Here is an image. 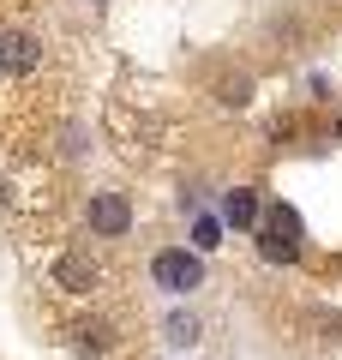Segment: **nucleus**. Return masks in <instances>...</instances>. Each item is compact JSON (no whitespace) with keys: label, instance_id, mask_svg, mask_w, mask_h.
I'll use <instances>...</instances> for the list:
<instances>
[{"label":"nucleus","instance_id":"obj_9","mask_svg":"<svg viewBox=\"0 0 342 360\" xmlns=\"http://www.w3.org/2000/svg\"><path fill=\"white\" fill-rule=\"evenodd\" d=\"M192 246H222V217H198V229H192Z\"/></svg>","mask_w":342,"mask_h":360},{"label":"nucleus","instance_id":"obj_6","mask_svg":"<svg viewBox=\"0 0 342 360\" xmlns=\"http://www.w3.org/2000/svg\"><path fill=\"white\" fill-rule=\"evenodd\" d=\"M258 217H265V210H258L253 186H234V193L222 198V222H228V229H258Z\"/></svg>","mask_w":342,"mask_h":360},{"label":"nucleus","instance_id":"obj_1","mask_svg":"<svg viewBox=\"0 0 342 360\" xmlns=\"http://www.w3.org/2000/svg\"><path fill=\"white\" fill-rule=\"evenodd\" d=\"M253 234H258V258H270V264H294L300 258V240H306L294 205H265V217H258Z\"/></svg>","mask_w":342,"mask_h":360},{"label":"nucleus","instance_id":"obj_10","mask_svg":"<svg viewBox=\"0 0 342 360\" xmlns=\"http://www.w3.org/2000/svg\"><path fill=\"white\" fill-rule=\"evenodd\" d=\"M336 139H342V120H336Z\"/></svg>","mask_w":342,"mask_h":360},{"label":"nucleus","instance_id":"obj_2","mask_svg":"<svg viewBox=\"0 0 342 360\" xmlns=\"http://www.w3.org/2000/svg\"><path fill=\"white\" fill-rule=\"evenodd\" d=\"M151 276L168 295H192V288H204V258L186 252V246H163V252L151 258Z\"/></svg>","mask_w":342,"mask_h":360},{"label":"nucleus","instance_id":"obj_5","mask_svg":"<svg viewBox=\"0 0 342 360\" xmlns=\"http://www.w3.org/2000/svg\"><path fill=\"white\" fill-rule=\"evenodd\" d=\"M54 283H61L66 295H90V288H96V264H90L84 252H66L61 264H54Z\"/></svg>","mask_w":342,"mask_h":360},{"label":"nucleus","instance_id":"obj_3","mask_svg":"<svg viewBox=\"0 0 342 360\" xmlns=\"http://www.w3.org/2000/svg\"><path fill=\"white\" fill-rule=\"evenodd\" d=\"M84 222H90V234H96V240H120V234L132 229V205H127V193H90Z\"/></svg>","mask_w":342,"mask_h":360},{"label":"nucleus","instance_id":"obj_7","mask_svg":"<svg viewBox=\"0 0 342 360\" xmlns=\"http://www.w3.org/2000/svg\"><path fill=\"white\" fill-rule=\"evenodd\" d=\"M198 330H204V324L192 319V312H175V319H163V336H168V342H175V348L198 342Z\"/></svg>","mask_w":342,"mask_h":360},{"label":"nucleus","instance_id":"obj_8","mask_svg":"<svg viewBox=\"0 0 342 360\" xmlns=\"http://www.w3.org/2000/svg\"><path fill=\"white\" fill-rule=\"evenodd\" d=\"M72 342L84 348V354H102V348H108V330H102V324H72Z\"/></svg>","mask_w":342,"mask_h":360},{"label":"nucleus","instance_id":"obj_4","mask_svg":"<svg viewBox=\"0 0 342 360\" xmlns=\"http://www.w3.org/2000/svg\"><path fill=\"white\" fill-rule=\"evenodd\" d=\"M37 54H42V42L30 30H0V72L6 78H25L37 66Z\"/></svg>","mask_w":342,"mask_h":360}]
</instances>
